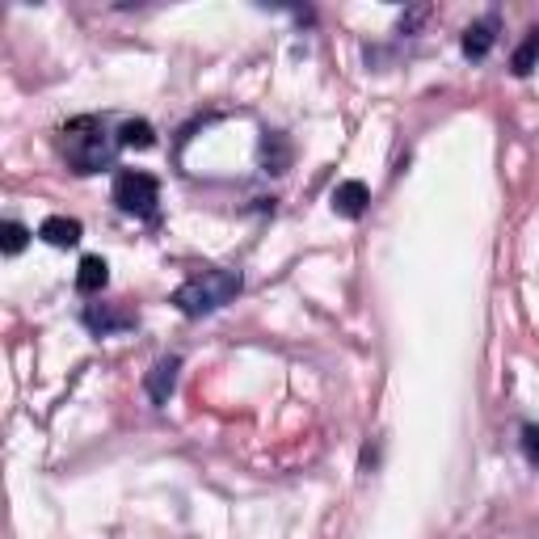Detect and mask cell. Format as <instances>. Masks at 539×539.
I'll use <instances>...</instances> for the list:
<instances>
[{"label": "cell", "mask_w": 539, "mask_h": 539, "mask_svg": "<svg viewBox=\"0 0 539 539\" xmlns=\"http://www.w3.org/2000/svg\"><path fill=\"white\" fill-rule=\"evenodd\" d=\"M123 148L118 135H110V127L97 114H81L59 131V152L76 173H102L114 165V152Z\"/></svg>", "instance_id": "cell-1"}, {"label": "cell", "mask_w": 539, "mask_h": 539, "mask_svg": "<svg viewBox=\"0 0 539 539\" xmlns=\"http://www.w3.org/2000/svg\"><path fill=\"white\" fill-rule=\"evenodd\" d=\"M241 287H245L241 270H203V274L186 278V283L173 291V304H177V312H186V316H207V312L228 308L232 299L241 295Z\"/></svg>", "instance_id": "cell-2"}, {"label": "cell", "mask_w": 539, "mask_h": 539, "mask_svg": "<svg viewBox=\"0 0 539 539\" xmlns=\"http://www.w3.org/2000/svg\"><path fill=\"white\" fill-rule=\"evenodd\" d=\"M114 207L118 211H127V215H152L156 203H161V186H156V177L144 173V169H123V173H114Z\"/></svg>", "instance_id": "cell-3"}, {"label": "cell", "mask_w": 539, "mask_h": 539, "mask_svg": "<svg viewBox=\"0 0 539 539\" xmlns=\"http://www.w3.org/2000/svg\"><path fill=\"white\" fill-rule=\"evenodd\" d=\"M177 371H182V358H177V354H165L161 363L148 371L144 388H148V396H152V405H169V396H173V388H177Z\"/></svg>", "instance_id": "cell-4"}, {"label": "cell", "mask_w": 539, "mask_h": 539, "mask_svg": "<svg viewBox=\"0 0 539 539\" xmlns=\"http://www.w3.org/2000/svg\"><path fill=\"white\" fill-rule=\"evenodd\" d=\"M106 283H110L106 257H97V253L81 257V266H76V291H81V295H102Z\"/></svg>", "instance_id": "cell-5"}, {"label": "cell", "mask_w": 539, "mask_h": 539, "mask_svg": "<svg viewBox=\"0 0 539 539\" xmlns=\"http://www.w3.org/2000/svg\"><path fill=\"white\" fill-rule=\"evenodd\" d=\"M367 203H371V190H367V182H342L333 190V211L342 215V219H358L367 211Z\"/></svg>", "instance_id": "cell-6"}, {"label": "cell", "mask_w": 539, "mask_h": 539, "mask_svg": "<svg viewBox=\"0 0 539 539\" xmlns=\"http://www.w3.org/2000/svg\"><path fill=\"white\" fill-rule=\"evenodd\" d=\"M38 236H43L47 245L55 249H68L81 241V219H68V215H47L43 224H38Z\"/></svg>", "instance_id": "cell-7"}, {"label": "cell", "mask_w": 539, "mask_h": 539, "mask_svg": "<svg viewBox=\"0 0 539 539\" xmlns=\"http://www.w3.org/2000/svg\"><path fill=\"white\" fill-rule=\"evenodd\" d=\"M493 43H497V17H493V13L481 17V22H472V26L464 30V55H468V59H485V55L493 51Z\"/></svg>", "instance_id": "cell-8"}, {"label": "cell", "mask_w": 539, "mask_h": 539, "mask_svg": "<svg viewBox=\"0 0 539 539\" xmlns=\"http://www.w3.org/2000/svg\"><path fill=\"white\" fill-rule=\"evenodd\" d=\"M85 325H89L93 333L110 337V333H118V329H131V325H135V316H131V312H110V308L89 304V308H85Z\"/></svg>", "instance_id": "cell-9"}, {"label": "cell", "mask_w": 539, "mask_h": 539, "mask_svg": "<svg viewBox=\"0 0 539 539\" xmlns=\"http://www.w3.org/2000/svg\"><path fill=\"white\" fill-rule=\"evenodd\" d=\"M118 144L144 152V148L156 144V131H152V123H144V118H127V123L118 127Z\"/></svg>", "instance_id": "cell-10"}, {"label": "cell", "mask_w": 539, "mask_h": 539, "mask_svg": "<svg viewBox=\"0 0 539 539\" xmlns=\"http://www.w3.org/2000/svg\"><path fill=\"white\" fill-rule=\"evenodd\" d=\"M535 59H539V30H531V34H527V43L514 51V59H510L514 76H527V72L535 68Z\"/></svg>", "instance_id": "cell-11"}, {"label": "cell", "mask_w": 539, "mask_h": 539, "mask_svg": "<svg viewBox=\"0 0 539 539\" xmlns=\"http://www.w3.org/2000/svg\"><path fill=\"white\" fill-rule=\"evenodd\" d=\"M0 245H5L9 257H17V253L30 245V228H26V224H17V219H9V224H5V241H0Z\"/></svg>", "instance_id": "cell-12"}, {"label": "cell", "mask_w": 539, "mask_h": 539, "mask_svg": "<svg viewBox=\"0 0 539 539\" xmlns=\"http://www.w3.org/2000/svg\"><path fill=\"white\" fill-rule=\"evenodd\" d=\"M518 443H523V455L531 459V464H539V426H523V438H518Z\"/></svg>", "instance_id": "cell-13"}]
</instances>
